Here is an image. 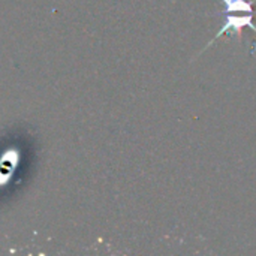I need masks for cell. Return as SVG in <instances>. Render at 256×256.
<instances>
[{
  "instance_id": "obj_1",
  "label": "cell",
  "mask_w": 256,
  "mask_h": 256,
  "mask_svg": "<svg viewBox=\"0 0 256 256\" xmlns=\"http://www.w3.org/2000/svg\"><path fill=\"white\" fill-rule=\"evenodd\" d=\"M226 16V20H225V22L222 24V27L219 28V32L216 33V36L207 44V46L202 50V51H206L210 45H213L220 36H224V34H226V33H230V34H237L238 38L242 36V32H243V28H250L254 33H256V24L254 22V18H255V15L254 14H243V12H230V14H225Z\"/></svg>"
}]
</instances>
